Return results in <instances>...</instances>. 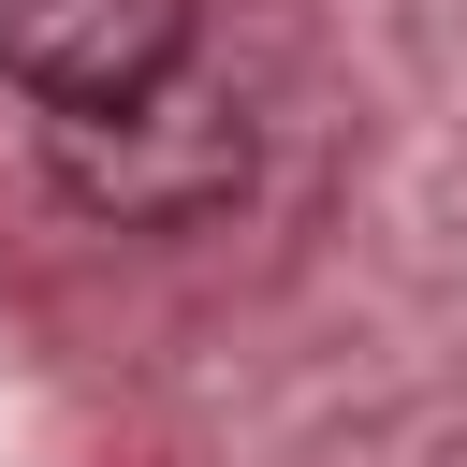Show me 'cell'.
I'll list each match as a JSON object with an SVG mask.
<instances>
[{"instance_id":"2","label":"cell","mask_w":467,"mask_h":467,"mask_svg":"<svg viewBox=\"0 0 467 467\" xmlns=\"http://www.w3.org/2000/svg\"><path fill=\"white\" fill-rule=\"evenodd\" d=\"M190 58V0H0V73L58 117V102H117L146 73Z\"/></svg>"},{"instance_id":"1","label":"cell","mask_w":467,"mask_h":467,"mask_svg":"<svg viewBox=\"0 0 467 467\" xmlns=\"http://www.w3.org/2000/svg\"><path fill=\"white\" fill-rule=\"evenodd\" d=\"M248 102L234 88H204L190 58L175 73H146V88H117V102H58L44 117V175H58V204H88V219H117V234H190V219H219L234 190H248Z\"/></svg>"}]
</instances>
